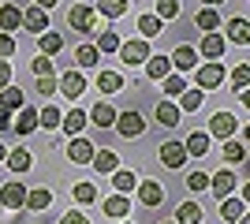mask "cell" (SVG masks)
I'll return each instance as SVG.
<instances>
[{"instance_id":"43","label":"cell","mask_w":250,"mask_h":224,"mask_svg":"<svg viewBox=\"0 0 250 224\" xmlns=\"http://www.w3.org/2000/svg\"><path fill=\"white\" fill-rule=\"evenodd\" d=\"M157 19H176L179 15V0H157Z\"/></svg>"},{"instance_id":"48","label":"cell","mask_w":250,"mask_h":224,"mask_svg":"<svg viewBox=\"0 0 250 224\" xmlns=\"http://www.w3.org/2000/svg\"><path fill=\"white\" fill-rule=\"evenodd\" d=\"M60 224H90V221H86L83 209H67V213L60 217Z\"/></svg>"},{"instance_id":"33","label":"cell","mask_w":250,"mask_h":224,"mask_svg":"<svg viewBox=\"0 0 250 224\" xmlns=\"http://www.w3.org/2000/svg\"><path fill=\"white\" fill-rule=\"evenodd\" d=\"M94 11H97V15H104V19H120V15L127 11V0H101Z\"/></svg>"},{"instance_id":"42","label":"cell","mask_w":250,"mask_h":224,"mask_svg":"<svg viewBox=\"0 0 250 224\" xmlns=\"http://www.w3.org/2000/svg\"><path fill=\"white\" fill-rule=\"evenodd\" d=\"M243 157H247V146H243V142H224V161H228V164H239Z\"/></svg>"},{"instance_id":"15","label":"cell","mask_w":250,"mask_h":224,"mask_svg":"<svg viewBox=\"0 0 250 224\" xmlns=\"http://www.w3.org/2000/svg\"><path fill=\"white\" fill-rule=\"evenodd\" d=\"M176 71H190V67H198V49H190V45H179L176 53L168 56Z\"/></svg>"},{"instance_id":"12","label":"cell","mask_w":250,"mask_h":224,"mask_svg":"<svg viewBox=\"0 0 250 224\" xmlns=\"http://www.w3.org/2000/svg\"><path fill=\"white\" fill-rule=\"evenodd\" d=\"M22 26H26L30 34H45V30H49V11L34 4L30 11H22Z\"/></svg>"},{"instance_id":"11","label":"cell","mask_w":250,"mask_h":224,"mask_svg":"<svg viewBox=\"0 0 250 224\" xmlns=\"http://www.w3.org/2000/svg\"><path fill=\"white\" fill-rule=\"evenodd\" d=\"M135 191H138V202L146 205V209H153V205L165 202V187H161V183H153V180H149V183H138Z\"/></svg>"},{"instance_id":"13","label":"cell","mask_w":250,"mask_h":224,"mask_svg":"<svg viewBox=\"0 0 250 224\" xmlns=\"http://www.w3.org/2000/svg\"><path fill=\"white\" fill-rule=\"evenodd\" d=\"M56 86L63 90V97H71V101H75V97H83L86 79H83V71H63V79H60Z\"/></svg>"},{"instance_id":"47","label":"cell","mask_w":250,"mask_h":224,"mask_svg":"<svg viewBox=\"0 0 250 224\" xmlns=\"http://www.w3.org/2000/svg\"><path fill=\"white\" fill-rule=\"evenodd\" d=\"M11 53H15V38H11V34H0V60H8Z\"/></svg>"},{"instance_id":"41","label":"cell","mask_w":250,"mask_h":224,"mask_svg":"<svg viewBox=\"0 0 250 224\" xmlns=\"http://www.w3.org/2000/svg\"><path fill=\"white\" fill-rule=\"evenodd\" d=\"M161 82H165V94H168V97H179L183 90H187V82H183V75H165Z\"/></svg>"},{"instance_id":"29","label":"cell","mask_w":250,"mask_h":224,"mask_svg":"<svg viewBox=\"0 0 250 224\" xmlns=\"http://www.w3.org/2000/svg\"><path fill=\"white\" fill-rule=\"evenodd\" d=\"M0 108H8V112H19L22 108V90L19 86H4V90H0Z\"/></svg>"},{"instance_id":"9","label":"cell","mask_w":250,"mask_h":224,"mask_svg":"<svg viewBox=\"0 0 250 224\" xmlns=\"http://www.w3.org/2000/svg\"><path fill=\"white\" fill-rule=\"evenodd\" d=\"M161 164H165V168H183V164H187L183 142H161Z\"/></svg>"},{"instance_id":"45","label":"cell","mask_w":250,"mask_h":224,"mask_svg":"<svg viewBox=\"0 0 250 224\" xmlns=\"http://www.w3.org/2000/svg\"><path fill=\"white\" fill-rule=\"evenodd\" d=\"M187 187L194 194L198 191H209V172H187Z\"/></svg>"},{"instance_id":"24","label":"cell","mask_w":250,"mask_h":224,"mask_svg":"<svg viewBox=\"0 0 250 224\" xmlns=\"http://www.w3.org/2000/svg\"><path fill=\"white\" fill-rule=\"evenodd\" d=\"M247 213V202H243V198H220V217H224V221H239V217Z\"/></svg>"},{"instance_id":"8","label":"cell","mask_w":250,"mask_h":224,"mask_svg":"<svg viewBox=\"0 0 250 224\" xmlns=\"http://www.w3.org/2000/svg\"><path fill=\"white\" fill-rule=\"evenodd\" d=\"M224 49H228V41H224V38H220V30H217V34H206V38H202L198 56H206L209 64H213V60H224Z\"/></svg>"},{"instance_id":"50","label":"cell","mask_w":250,"mask_h":224,"mask_svg":"<svg viewBox=\"0 0 250 224\" xmlns=\"http://www.w3.org/2000/svg\"><path fill=\"white\" fill-rule=\"evenodd\" d=\"M4 86H11V64L8 60H0V90H4Z\"/></svg>"},{"instance_id":"55","label":"cell","mask_w":250,"mask_h":224,"mask_svg":"<svg viewBox=\"0 0 250 224\" xmlns=\"http://www.w3.org/2000/svg\"><path fill=\"white\" fill-rule=\"evenodd\" d=\"M127 224H131V221H127Z\"/></svg>"},{"instance_id":"23","label":"cell","mask_w":250,"mask_h":224,"mask_svg":"<svg viewBox=\"0 0 250 224\" xmlns=\"http://www.w3.org/2000/svg\"><path fill=\"white\" fill-rule=\"evenodd\" d=\"M146 75L153 79V82H161L165 75H172V60H168V56H149L146 60Z\"/></svg>"},{"instance_id":"28","label":"cell","mask_w":250,"mask_h":224,"mask_svg":"<svg viewBox=\"0 0 250 224\" xmlns=\"http://www.w3.org/2000/svg\"><path fill=\"white\" fill-rule=\"evenodd\" d=\"M198 30L202 34H217L220 30V11L217 8H202L198 11Z\"/></svg>"},{"instance_id":"25","label":"cell","mask_w":250,"mask_h":224,"mask_svg":"<svg viewBox=\"0 0 250 224\" xmlns=\"http://www.w3.org/2000/svg\"><path fill=\"white\" fill-rule=\"evenodd\" d=\"M60 127L67 131V135H83V127H86V112H79V108H71V112H63V120H60Z\"/></svg>"},{"instance_id":"38","label":"cell","mask_w":250,"mask_h":224,"mask_svg":"<svg viewBox=\"0 0 250 224\" xmlns=\"http://www.w3.org/2000/svg\"><path fill=\"white\" fill-rule=\"evenodd\" d=\"M75 60H79V67H97V49L94 45H79V49H75Z\"/></svg>"},{"instance_id":"30","label":"cell","mask_w":250,"mask_h":224,"mask_svg":"<svg viewBox=\"0 0 250 224\" xmlns=\"http://www.w3.org/2000/svg\"><path fill=\"white\" fill-rule=\"evenodd\" d=\"M183 149H187V153H194V157L209 153V135H206V131H194L190 139H183Z\"/></svg>"},{"instance_id":"22","label":"cell","mask_w":250,"mask_h":224,"mask_svg":"<svg viewBox=\"0 0 250 224\" xmlns=\"http://www.w3.org/2000/svg\"><path fill=\"white\" fill-rule=\"evenodd\" d=\"M60 49H63V38H60V34H52V30L38 34V53H42V56H56Z\"/></svg>"},{"instance_id":"32","label":"cell","mask_w":250,"mask_h":224,"mask_svg":"<svg viewBox=\"0 0 250 224\" xmlns=\"http://www.w3.org/2000/svg\"><path fill=\"white\" fill-rule=\"evenodd\" d=\"M60 120H63V108H56V105L38 108V127H60Z\"/></svg>"},{"instance_id":"36","label":"cell","mask_w":250,"mask_h":224,"mask_svg":"<svg viewBox=\"0 0 250 224\" xmlns=\"http://www.w3.org/2000/svg\"><path fill=\"white\" fill-rule=\"evenodd\" d=\"M75 202H79V205H94L97 202V187H94V183H75Z\"/></svg>"},{"instance_id":"14","label":"cell","mask_w":250,"mask_h":224,"mask_svg":"<svg viewBox=\"0 0 250 224\" xmlns=\"http://www.w3.org/2000/svg\"><path fill=\"white\" fill-rule=\"evenodd\" d=\"M101 209L108 217H116V221H124V217L131 213V198H127V194H108V198L101 202Z\"/></svg>"},{"instance_id":"1","label":"cell","mask_w":250,"mask_h":224,"mask_svg":"<svg viewBox=\"0 0 250 224\" xmlns=\"http://www.w3.org/2000/svg\"><path fill=\"white\" fill-rule=\"evenodd\" d=\"M67 22H71V30L90 34V30H97V11L90 4H71L67 8Z\"/></svg>"},{"instance_id":"51","label":"cell","mask_w":250,"mask_h":224,"mask_svg":"<svg viewBox=\"0 0 250 224\" xmlns=\"http://www.w3.org/2000/svg\"><path fill=\"white\" fill-rule=\"evenodd\" d=\"M0 131H11V112L8 108H0Z\"/></svg>"},{"instance_id":"39","label":"cell","mask_w":250,"mask_h":224,"mask_svg":"<svg viewBox=\"0 0 250 224\" xmlns=\"http://www.w3.org/2000/svg\"><path fill=\"white\" fill-rule=\"evenodd\" d=\"M138 30H142V38H157L161 34V19L157 15H138Z\"/></svg>"},{"instance_id":"7","label":"cell","mask_w":250,"mask_h":224,"mask_svg":"<svg viewBox=\"0 0 250 224\" xmlns=\"http://www.w3.org/2000/svg\"><path fill=\"white\" fill-rule=\"evenodd\" d=\"M97 149L90 139H83V135H75L71 142H67V157H71V164H90V157H94Z\"/></svg>"},{"instance_id":"6","label":"cell","mask_w":250,"mask_h":224,"mask_svg":"<svg viewBox=\"0 0 250 224\" xmlns=\"http://www.w3.org/2000/svg\"><path fill=\"white\" fill-rule=\"evenodd\" d=\"M235 183H239V176H235V172L220 168V172H213V176H209V191L217 194V198H228V194L235 191Z\"/></svg>"},{"instance_id":"5","label":"cell","mask_w":250,"mask_h":224,"mask_svg":"<svg viewBox=\"0 0 250 224\" xmlns=\"http://www.w3.org/2000/svg\"><path fill=\"white\" fill-rule=\"evenodd\" d=\"M120 60H124L127 67H135V64H146L149 60V45L146 41H120Z\"/></svg>"},{"instance_id":"2","label":"cell","mask_w":250,"mask_h":224,"mask_svg":"<svg viewBox=\"0 0 250 224\" xmlns=\"http://www.w3.org/2000/svg\"><path fill=\"white\" fill-rule=\"evenodd\" d=\"M235 131H239L235 116H231V112H224V108H217V112H213V120H209V131H206V135H213V139H220V142H228Z\"/></svg>"},{"instance_id":"49","label":"cell","mask_w":250,"mask_h":224,"mask_svg":"<svg viewBox=\"0 0 250 224\" xmlns=\"http://www.w3.org/2000/svg\"><path fill=\"white\" fill-rule=\"evenodd\" d=\"M38 90H42L45 97L56 94V79H52V75H42V79H38Z\"/></svg>"},{"instance_id":"20","label":"cell","mask_w":250,"mask_h":224,"mask_svg":"<svg viewBox=\"0 0 250 224\" xmlns=\"http://www.w3.org/2000/svg\"><path fill=\"white\" fill-rule=\"evenodd\" d=\"M38 131V108H19V116H15V135H34Z\"/></svg>"},{"instance_id":"35","label":"cell","mask_w":250,"mask_h":224,"mask_svg":"<svg viewBox=\"0 0 250 224\" xmlns=\"http://www.w3.org/2000/svg\"><path fill=\"white\" fill-rule=\"evenodd\" d=\"M176 108H179V112H198V108H202V90H183Z\"/></svg>"},{"instance_id":"31","label":"cell","mask_w":250,"mask_h":224,"mask_svg":"<svg viewBox=\"0 0 250 224\" xmlns=\"http://www.w3.org/2000/svg\"><path fill=\"white\" fill-rule=\"evenodd\" d=\"M176 224H202V205L198 202H183L176 213Z\"/></svg>"},{"instance_id":"34","label":"cell","mask_w":250,"mask_h":224,"mask_svg":"<svg viewBox=\"0 0 250 224\" xmlns=\"http://www.w3.org/2000/svg\"><path fill=\"white\" fill-rule=\"evenodd\" d=\"M157 123H165V127H176V123H179V108L172 105V101H161V105H157Z\"/></svg>"},{"instance_id":"19","label":"cell","mask_w":250,"mask_h":224,"mask_svg":"<svg viewBox=\"0 0 250 224\" xmlns=\"http://www.w3.org/2000/svg\"><path fill=\"white\" fill-rule=\"evenodd\" d=\"M90 164H94V172H104V176H112V172L120 168V157H116L112 149H97L94 157H90Z\"/></svg>"},{"instance_id":"54","label":"cell","mask_w":250,"mask_h":224,"mask_svg":"<svg viewBox=\"0 0 250 224\" xmlns=\"http://www.w3.org/2000/svg\"><path fill=\"white\" fill-rule=\"evenodd\" d=\"M217 4H224V0H206V8H217Z\"/></svg>"},{"instance_id":"44","label":"cell","mask_w":250,"mask_h":224,"mask_svg":"<svg viewBox=\"0 0 250 224\" xmlns=\"http://www.w3.org/2000/svg\"><path fill=\"white\" fill-rule=\"evenodd\" d=\"M97 53H116V49H120V38H116L112 30H104L101 38H97V45H94Z\"/></svg>"},{"instance_id":"17","label":"cell","mask_w":250,"mask_h":224,"mask_svg":"<svg viewBox=\"0 0 250 224\" xmlns=\"http://www.w3.org/2000/svg\"><path fill=\"white\" fill-rule=\"evenodd\" d=\"M86 120H90V123H97V127H112V123H116V108L104 105V101H97V105L86 112Z\"/></svg>"},{"instance_id":"53","label":"cell","mask_w":250,"mask_h":224,"mask_svg":"<svg viewBox=\"0 0 250 224\" xmlns=\"http://www.w3.org/2000/svg\"><path fill=\"white\" fill-rule=\"evenodd\" d=\"M4 157H8V146H4V142H0V161H4Z\"/></svg>"},{"instance_id":"3","label":"cell","mask_w":250,"mask_h":224,"mask_svg":"<svg viewBox=\"0 0 250 224\" xmlns=\"http://www.w3.org/2000/svg\"><path fill=\"white\" fill-rule=\"evenodd\" d=\"M194 79H198V90H217L220 82H228V71H224L220 60H213V64H202Z\"/></svg>"},{"instance_id":"26","label":"cell","mask_w":250,"mask_h":224,"mask_svg":"<svg viewBox=\"0 0 250 224\" xmlns=\"http://www.w3.org/2000/svg\"><path fill=\"white\" fill-rule=\"evenodd\" d=\"M26 209H38V213H42V209H49L52 205V191H45V187H38V191H26Z\"/></svg>"},{"instance_id":"40","label":"cell","mask_w":250,"mask_h":224,"mask_svg":"<svg viewBox=\"0 0 250 224\" xmlns=\"http://www.w3.org/2000/svg\"><path fill=\"white\" fill-rule=\"evenodd\" d=\"M250 86V64H239L235 71H231V90L239 94V90H247Z\"/></svg>"},{"instance_id":"16","label":"cell","mask_w":250,"mask_h":224,"mask_svg":"<svg viewBox=\"0 0 250 224\" xmlns=\"http://www.w3.org/2000/svg\"><path fill=\"white\" fill-rule=\"evenodd\" d=\"M22 26V8H15V4H0V30L11 34Z\"/></svg>"},{"instance_id":"4","label":"cell","mask_w":250,"mask_h":224,"mask_svg":"<svg viewBox=\"0 0 250 224\" xmlns=\"http://www.w3.org/2000/svg\"><path fill=\"white\" fill-rule=\"evenodd\" d=\"M124 139H138L142 131H146V120L138 116V112H116V123H112Z\"/></svg>"},{"instance_id":"18","label":"cell","mask_w":250,"mask_h":224,"mask_svg":"<svg viewBox=\"0 0 250 224\" xmlns=\"http://www.w3.org/2000/svg\"><path fill=\"white\" fill-rule=\"evenodd\" d=\"M4 164H8V172H26L34 164V157H30V149H26V146H15L8 157H4Z\"/></svg>"},{"instance_id":"37","label":"cell","mask_w":250,"mask_h":224,"mask_svg":"<svg viewBox=\"0 0 250 224\" xmlns=\"http://www.w3.org/2000/svg\"><path fill=\"white\" fill-rule=\"evenodd\" d=\"M120 86H124V79H120L116 71H101L97 75V90H101V94H116Z\"/></svg>"},{"instance_id":"27","label":"cell","mask_w":250,"mask_h":224,"mask_svg":"<svg viewBox=\"0 0 250 224\" xmlns=\"http://www.w3.org/2000/svg\"><path fill=\"white\" fill-rule=\"evenodd\" d=\"M224 41L247 45V41H250V26H247V19H228V38H224Z\"/></svg>"},{"instance_id":"46","label":"cell","mask_w":250,"mask_h":224,"mask_svg":"<svg viewBox=\"0 0 250 224\" xmlns=\"http://www.w3.org/2000/svg\"><path fill=\"white\" fill-rule=\"evenodd\" d=\"M30 71H34V79L52 75V56H34V60H30Z\"/></svg>"},{"instance_id":"52","label":"cell","mask_w":250,"mask_h":224,"mask_svg":"<svg viewBox=\"0 0 250 224\" xmlns=\"http://www.w3.org/2000/svg\"><path fill=\"white\" fill-rule=\"evenodd\" d=\"M34 4H38V8H45V11H49V8H56V0H34Z\"/></svg>"},{"instance_id":"21","label":"cell","mask_w":250,"mask_h":224,"mask_svg":"<svg viewBox=\"0 0 250 224\" xmlns=\"http://www.w3.org/2000/svg\"><path fill=\"white\" fill-rule=\"evenodd\" d=\"M112 187H116V194H131L138 187V176H135V172H127V168H116L112 172Z\"/></svg>"},{"instance_id":"10","label":"cell","mask_w":250,"mask_h":224,"mask_svg":"<svg viewBox=\"0 0 250 224\" xmlns=\"http://www.w3.org/2000/svg\"><path fill=\"white\" fill-rule=\"evenodd\" d=\"M22 202H26V187H22V183H4V191H0V205H8L11 213H15V209H22Z\"/></svg>"}]
</instances>
